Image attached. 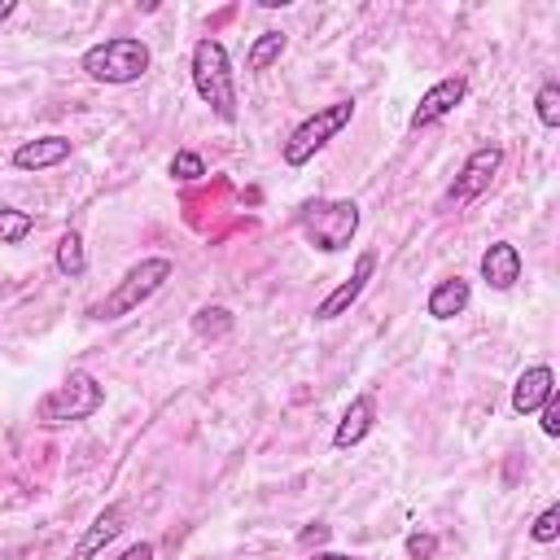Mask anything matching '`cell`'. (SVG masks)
<instances>
[{"label":"cell","instance_id":"17","mask_svg":"<svg viewBox=\"0 0 560 560\" xmlns=\"http://www.w3.org/2000/svg\"><path fill=\"white\" fill-rule=\"evenodd\" d=\"M52 262H57V271L61 276H83L88 271V254H83V236L79 232H61V241H57V254H52Z\"/></svg>","mask_w":560,"mask_h":560},{"label":"cell","instance_id":"28","mask_svg":"<svg viewBox=\"0 0 560 560\" xmlns=\"http://www.w3.org/2000/svg\"><path fill=\"white\" fill-rule=\"evenodd\" d=\"M13 9H18V4H13V0H0V22H4V18H9V13H13Z\"/></svg>","mask_w":560,"mask_h":560},{"label":"cell","instance_id":"24","mask_svg":"<svg viewBox=\"0 0 560 560\" xmlns=\"http://www.w3.org/2000/svg\"><path fill=\"white\" fill-rule=\"evenodd\" d=\"M538 416H542V420H538L542 433H547V438H560V394H551V398L538 407Z\"/></svg>","mask_w":560,"mask_h":560},{"label":"cell","instance_id":"7","mask_svg":"<svg viewBox=\"0 0 560 560\" xmlns=\"http://www.w3.org/2000/svg\"><path fill=\"white\" fill-rule=\"evenodd\" d=\"M499 166H503V149H499V144H481V149H472V153L464 158L459 175L451 179V188L442 192L438 206H442V210H464V206H472L481 192H490Z\"/></svg>","mask_w":560,"mask_h":560},{"label":"cell","instance_id":"3","mask_svg":"<svg viewBox=\"0 0 560 560\" xmlns=\"http://www.w3.org/2000/svg\"><path fill=\"white\" fill-rule=\"evenodd\" d=\"M101 402H105V385H101L92 372L74 368L61 385H52L48 394H39V402H35V420H39V424H74V420L96 416Z\"/></svg>","mask_w":560,"mask_h":560},{"label":"cell","instance_id":"8","mask_svg":"<svg viewBox=\"0 0 560 560\" xmlns=\"http://www.w3.org/2000/svg\"><path fill=\"white\" fill-rule=\"evenodd\" d=\"M464 96H468V79L464 74H446V79H438L424 96H420V105L411 109V131H420V127H433V122H442L451 109H459L464 105Z\"/></svg>","mask_w":560,"mask_h":560},{"label":"cell","instance_id":"13","mask_svg":"<svg viewBox=\"0 0 560 560\" xmlns=\"http://www.w3.org/2000/svg\"><path fill=\"white\" fill-rule=\"evenodd\" d=\"M481 280L490 284V289H512L516 280H521V249L512 245V241H494V245H486V254H481Z\"/></svg>","mask_w":560,"mask_h":560},{"label":"cell","instance_id":"23","mask_svg":"<svg viewBox=\"0 0 560 560\" xmlns=\"http://www.w3.org/2000/svg\"><path fill=\"white\" fill-rule=\"evenodd\" d=\"M402 547H407L411 560H433V556H438V534H420V529H416V534H407Z\"/></svg>","mask_w":560,"mask_h":560},{"label":"cell","instance_id":"15","mask_svg":"<svg viewBox=\"0 0 560 560\" xmlns=\"http://www.w3.org/2000/svg\"><path fill=\"white\" fill-rule=\"evenodd\" d=\"M468 302H472V284H468L464 276H446V280H438V284L429 289L424 311H429L433 319H455V315L468 311Z\"/></svg>","mask_w":560,"mask_h":560},{"label":"cell","instance_id":"9","mask_svg":"<svg viewBox=\"0 0 560 560\" xmlns=\"http://www.w3.org/2000/svg\"><path fill=\"white\" fill-rule=\"evenodd\" d=\"M376 276V249H363L359 258H354V267H350V276L315 306V319H337V315H346L354 302H359V293L368 289V280Z\"/></svg>","mask_w":560,"mask_h":560},{"label":"cell","instance_id":"26","mask_svg":"<svg viewBox=\"0 0 560 560\" xmlns=\"http://www.w3.org/2000/svg\"><path fill=\"white\" fill-rule=\"evenodd\" d=\"M328 538V525H311V529H302V542L311 547V542H324Z\"/></svg>","mask_w":560,"mask_h":560},{"label":"cell","instance_id":"21","mask_svg":"<svg viewBox=\"0 0 560 560\" xmlns=\"http://www.w3.org/2000/svg\"><path fill=\"white\" fill-rule=\"evenodd\" d=\"M529 538L534 542H556L560 538V503H551V508H542L538 516H534V525H529Z\"/></svg>","mask_w":560,"mask_h":560},{"label":"cell","instance_id":"11","mask_svg":"<svg viewBox=\"0 0 560 560\" xmlns=\"http://www.w3.org/2000/svg\"><path fill=\"white\" fill-rule=\"evenodd\" d=\"M372 424H376V398H372V394H354L350 407L341 411L337 429H332V446H337V451L359 446V442L372 433Z\"/></svg>","mask_w":560,"mask_h":560},{"label":"cell","instance_id":"14","mask_svg":"<svg viewBox=\"0 0 560 560\" xmlns=\"http://www.w3.org/2000/svg\"><path fill=\"white\" fill-rule=\"evenodd\" d=\"M122 525H127V512H122V503H109V508H101L96 512V521L88 525V534L74 542V551H70V560H92L105 542H114L118 534H122Z\"/></svg>","mask_w":560,"mask_h":560},{"label":"cell","instance_id":"16","mask_svg":"<svg viewBox=\"0 0 560 560\" xmlns=\"http://www.w3.org/2000/svg\"><path fill=\"white\" fill-rule=\"evenodd\" d=\"M284 48H289V35H284V31H262V35L249 44V52H245V70H249V74H262L271 61H280Z\"/></svg>","mask_w":560,"mask_h":560},{"label":"cell","instance_id":"18","mask_svg":"<svg viewBox=\"0 0 560 560\" xmlns=\"http://www.w3.org/2000/svg\"><path fill=\"white\" fill-rule=\"evenodd\" d=\"M232 311L228 306H201L197 315H192V332L197 337H206V341H214V337H228L232 332Z\"/></svg>","mask_w":560,"mask_h":560},{"label":"cell","instance_id":"4","mask_svg":"<svg viewBox=\"0 0 560 560\" xmlns=\"http://www.w3.org/2000/svg\"><path fill=\"white\" fill-rule=\"evenodd\" d=\"M171 258H162V254H153V258H140L136 267H127L122 271V280L92 306V319H122V315H131L140 302H149L166 280H171Z\"/></svg>","mask_w":560,"mask_h":560},{"label":"cell","instance_id":"2","mask_svg":"<svg viewBox=\"0 0 560 560\" xmlns=\"http://www.w3.org/2000/svg\"><path fill=\"white\" fill-rule=\"evenodd\" d=\"M149 61H153V57H149V44L136 39V35L101 39V44H92V48L79 57V66H83L88 79H96V83H114V88L144 79Z\"/></svg>","mask_w":560,"mask_h":560},{"label":"cell","instance_id":"6","mask_svg":"<svg viewBox=\"0 0 560 560\" xmlns=\"http://www.w3.org/2000/svg\"><path fill=\"white\" fill-rule=\"evenodd\" d=\"M350 118H354V101L350 96H341V101H332V105H319L311 118H302L293 131H289V140H284V162L289 166H306L332 136H341L346 127H350Z\"/></svg>","mask_w":560,"mask_h":560},{"label":"cell","instance_id":"27","mask_svg":"<svg viewBox=\"0 0 560 560\" xmlns=\"http://www.w3.org/2000/svg\"><path fill=\"white\" fill-rule=\"evenodd\" d=\"M311 560H354V556H341V551H315Z\"/></svg>","mask_w":560,"mask_h":560},{"label":"cell","instance_id":"22","mask_svg":"<svg viewBox=\"0 0 560 560\" xmlns=\"http://www.w3.org/2000/svg\"><path fill=\"white\" fill-rule=\"evenodd\" d=\"M171 175H175L179 184H192V179H201V175H206V162H201V153H192V149H179V153L171 158Z\"/></svg>","mask_w":560,"mask_h":560},{"label":"cell","instance_id":"20","mask_svg":"<svg viewBox=\"0 0 560 560\" xmlns=\"http://www.w3.org/2000/svg\"><path fill=\"white\" fill-rule=\"evenodd\" d=\"M534 114H538V122H542L547 131L560 127V83H556V79H547V83L538 88V96H534Z\"/></svg>","mask_w":560,"mask_h":560},{"label":"cell","instance_id":"1","mask_svg":"<svg viewBox=\"0 0 560 560\" xmlns=\"http://www.w3.org/2000/svg\"><path fill=\"white\" fill-rule=\"evenodd\" d=\"M188 70H192V88H197V96L210 105V114L223 118V122H236L241 109H236V83H232L228 48H223L219 39H210V35L197 39Z\"/></svg>","mask_w":560,"mask_h":560},{"label":"cell","instance_id":"19","mask_svg":"<svg viewBox=\"0 0 560 560\" xmlns=\"http://www.w3.org/2000/svg\"><path fill=\"white\" fill-rule=\"evenodd\" d=\"M31 228H35V219H31L26 210H18V206H0V245H18V241H26Z\"/></svg>","mask_w":560,"mask_h":560},{"label":"cell","instance_id":"5","mask_svg":"<svg viewBox=\"0 0 560 560\" xmlns=\"http://www.w3.org/2000/svg\"><path fill=\"white\" fill-rule=\"evenodd\" d=\"M298 228L319 254H337L359 232V206L354 201H302L298 206Z\"/></svg>","mask_w":560,"mask_h":560},{"label":"cell","instance_id":"12","mask_svg":"<svg viewBox=\"0 0 560 560\" xmlns=\"http://www.w3.org/2000/svg\"><path fill=\"white\" fill-rule=\"evenodd\" d=\"M70 149L74 144L66 136H35V140L13 149V166L18 171H48V166H61L70 158Z\"/></svg>","mask_w":560,"mask_h":560},{"label":"cell","instance_id":"25","mask_svg":"<svg viewBox=\"0 0 560 560\" xmlns=\"http://www.w3.org/2000/svg\"><path fill=\"white\" fill-rule=\"evenodd\" d=\"M118 560H153V542H136V547H127Z\"/></svg>","mask_w":560,"mask_h":560},{"label":"cell","instance_id":"10","mask_svg":"<svg viewBox=\"0 0 560 560\" xmlns=\"http://www.w3.org/2000/svg\"><path fill=\"white\" fill-rule=\"evenodd\" d=\"M551 394H556V372H551L547 363H534V368H525V372L516 376V385H512V411H516V416H538V407H542Z\"/></svg>","mask_w":560,"mask_h":560}]
</instances>
